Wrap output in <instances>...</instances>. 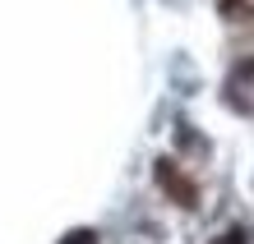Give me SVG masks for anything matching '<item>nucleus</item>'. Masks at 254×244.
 <instances>
[{
  "instance_id": "nucleus-4",
  "label": "nucleus",
  "mask_w": 254,
  "mask_h": 244,
  "mask_svg": "<svg viewBox=\"0 0 254 244\" xmlns=\"http://www.w3.org/2000/svg\"><path fill=\"white\" fill-rule=\"evenodd\" d=\"M217 5H222V14H236V9L245 5V0H217Z\"/></svg>"
},
{
  "instance_id": "nucleus-3",
  "label": "nucleus",
  "mask_w": 254,
  "mask_h": 244,
  "mask_svg": "<svg viewBox=\"0 0 254 244\" xmlns=\"http://www.w3.org/2000/svg\"><path fill=\"white\" fill-rule=\"evenodd\" d=\"M217 244H245V231H227V240H217Z\"/></svg>"
},
{
  "instance_id": "nucleus-1",
  "label": "nucleus",
  "mask_w": 254,
  "mask_h": 244,
  "mask_svg": "<svg viewBox=\"0 0 254 244\" xmlns=\"http://www.w3.org/2000/svg\"><path fill=\"white\" fill-rule=\"evenodd\" d=\"M157 180H162V189H171V198L181 207H194V185L176 171V161H157Z\"/></svg>"
},
{
  "instance_id": "nucleus-2",
  "label": "nucleus",
  "mask_w": 254,
  "mask_h": 244,
  "mask_svg": "<svg viewBox=\"0 0 254 244\" xmlns=\"http://www.w3.org/2000/svg\"><path fill=\"white\" fill-rule=\"evenodd\" d=\"M61 244H97V235H93V231H74V235H65Z\"/></svg>"
}]
</instances>
